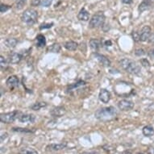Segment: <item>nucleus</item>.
<instances>
[{
  "label": "nucleus",
  "instance_id": "24",
  "mask_svg": "<svg viewBox=\"0 0 154 154\" xmlns=\"http://www.w3.org/2000/svg\"><path fill=\"white\" fill-rule=\"evenodd\" d=\"M46 106H47V103H36L33 104L32 106H31V108L34 111H39L41 108L45 107Z\"/></svg>",
  "mask_w": 154,
  "mask_h": 154
},
{
  "label": "nucleus",
  "instance_id": "39",
  "mask_svg": "<svg viewBox=\"0 0 154 154\" xmlns=\"http://www.w3.org/2000/svg\"><path fill=\"white\" fill-rule=\"evenodd\" d=\"M112 43H111V41H105V45L106 46H111Z\"/></svg>",
  "mask_w": 154,
  "mask_h": 154
},
{
  "label": "nucleus",
  "instance_id": "7",
  "mask_svg": "<svg viewBox=\"0 0 154 154\" xmlns=\"http://www.w3.org/2000/svg\"><path fill=\"white\" fill-rule=\"evenodd\" d=\"M151 28L149 26H144L141 30H140V41H142V42L148 41L149 36L151 35Z\"/></svg>",
  "mask_w": 154,
  "mask_h": 154
},
{
  "label": "nucleus",
  "instance_id": "33",
  "mask_svg": "<svg viewBox=\"0 0 154 154\" xmlns=\"http://www.w3.org/2000/svg\"><path fill=\"white\" fill-rule=\"evenodd\" d=\"M53 25V23H43L40 26V29L41 30H43V29H46V28H52Z\"/></svg>",
  "mask_w": 154,
  "mask_h": 154
},
{
  "label": "nucleus",
  "instance_id": "1",
  "mask_svg": "<svg viewBox=\"0 0 154 154\" xmlns=\"http://www.w3.org/2000/svg\"><path fill=\"white\" fill-rule=\"evenodd\" d=\"M117 111L114 106H107L99 109L96 111L94 116L97 119L101 121H108L113 119L116 116Z\"/></svg>",
  "mask_w": 154,
  "mask_h": 154
},
{
  "label": "nucleus",
  "instance_id": "22",
  "mask_svg": "<svg viewBox=\"0 0 154 154\" xmlns=\"http://www.w3.org/2000/svg\"><path fill=\"white\" fill-rule=\"evenodd\" d=\"M143 134L147 137H151L154 135V128L151 126H145L143 128Z\"/></svg>",
  "mask_w": 154,
  "mask_h": 154
},
{
  "label": "nucleus",
  "instance_id": "18",
  "mask_svg": "<svg viewBox=\"0 0 154 154\" xmlns=\"http://www.w3.org/2000/svg\"><path fill=\"white\" fill-rule=\"evenodd\" d=\"M46 45V39L45 35L40 34L36 36V46L39 48H42Z\"/></svg>",
  "mask_w": 154,
  "mask_h": 154
},
{
  "label": "nucleus",
  "instance_id": "27",
  "mask_svg": "<svg viewBox=\"0 0 154 154\" xmlns=\"http://www.w3.org/2000/svg\"><path fill=\"white\" fill-rule=\"evenodd\" d=\"M0 66H1V69H2L3 70L6 69L8 68V61L3 57V56H1V57H0Z\"/></svg>",
  "mask_w": 154,
  "mask_h": 154
},
{
  "label": "nucleus",
  "instance_id": "19",
  "mask_svg": "<svg viewBox=\"0 0 154 154\" xmlns=\"http://www.w3.org/2000/svg\"><path fill=\"white\" fill-rule=\"evenodd\" d=\"M79 47V44L75 42V41H67L66 44H65V48L69 51H75Z\"/></svg>",
  "mask_w": 154,
  "mask_h": 154
},
{
  "label": "nucleus",
  "instance_id": "35",
  "mask_svg": "<svg viewBox=\"0 0 154 154\" xmlns=\"http://www.w3.org/2000/svg\"><path fill=\"white\" fill-rule=\"evenodd\" d=\"M148 42L152 44V45H154V32L151 33V35H150L149 40H148Z\"/></svg>",
  "mask_w": 154,
  "mask_h": 154
},
{
  "label": "nucleus",
  "instance_id": "5",
  "mask_svg": "<svg viewBox=\"0 0 154 154\" xmlns=\"http://www.w3.org/2000/svg\"><path fill=\"white\" fill-rule=\"evenodd\" d=\"M21 115L20 111H14L8 113H3L0 115V120L3 124H11L15 121V119H19Z\"/></svg>",
  "mask_w": 154,
  "mask_h": 154
},
{
  "label": "nucleus",
  "instance_id": "15",
  "mask_svg": "<svg viewBox=\"0 0 154 154\" xmlns=\"http://www.w3.org/2000/svg\"><path fill=\"white\" fill-rule=\"evenodd\" d=\"M101 41L98 39H91L90 41V47L94 52H97L101 47Z\"/></svg>",
  "mask_w": 154,
  "mask_h": 154
},
{
  "label": "nucleus",
  "instance_id": "23",
  "mask_svg": "<svg viewBox=\"0 0 154 154\" xmlns=\"http://www.w3.org/2000/svg\"><path fill=\"white\" fill-rule=\"evenodd\" d=\"M61 45L59 44H53L50 47H48V51L49 52H52V53H57L61 51Z\"/></svg>",
  "mask_w": 154,
  "mask_h": 154
},
{
  "label": "nucleus",
  "instance_id": "25",
  "mask_svg": "<svg viewBox=\"0 0 154 154\" xmlns=\"http://www.w3.org/2000/svg\"><path fill=\"white\" fill-rule=\"evenodd\" d=\"M13 131H17V132H21V133H32V132H34V130L22 128H14Z\"/></svg>",
  "mask_w": 154,
  "mask_h": 154
},
{
  "label": "nucleus",
  "instance_id": "17",
  "mask_svg": "<svg viewBox=\"0 0 154 154\" xmlns=\"http://www.w3.org/2000/svg\"><path fill=\"white\" fill-rule=\"evenodd\" d=\"M19 154H39L38 152L31 147H23L20 149Z\"/></svg>",
  "mask_w": 154,
  "mask_h": 154
},
{
  "label": "nucleus",
  "instance_id": "9",
  "mask_svg": "<svg viewBox=\"0 0 154 154\" xmlns=\"http://www.w3.org/2000/svg\"><path fill=\"white\" fill-rule=\"evenodd\" d=\"M111 94L110 91H108L106 89H102L99 94V100L103 103H108V102L111 100Z\"/></svg>",
  "mask_w": 154,
  "mask_h": 154
},
{
  "label": "nucleus",
  "instance_id": "37",
  "mask_svg": "<svg viewBox=\"0 0 154 154\" xmlns=\"http://www.w3.org/2000/svg\"><path fill=\"white\" fill-rule=\"evenodd\" d=\"M122 3L124 4H131L132 3V0H122Z\"/></svg>",
  "mask_w": 154,
  "mask_h": 154
},
{
  "label": "nucleus",
  "instance_id": "12",
  "mask_svg": "<svg viewBox=\"0 0 154 154\" xmlns=\"http://www.w3.org/2000/svg\"><path fill=\"white\" fill-rule=\"evenodd\" d=\"M94 57L98 59V61H99L103 66H106V67H108V66H111V61H110L107 57H106L105 56L102 55V54H99V53H94Z\"/></svg>",
  "mask_w": 154,
  "mask_h": 154
},
{
  "label": "nucleus",
  "instance_id": "8",
  "mask_svg": "<svg viewBox=\"0 0 154 154\" xmlns=\"http://www.w3.org/2000/svg\"><path fill=\"white\" fill-rule=\"evenodd\" d=\"M19 121L23 124H32L35 120V116L32 114H23L19 117Z\"/></svg>",
  "mask_w": 154,
  "mask_h": 154
},
{
  "label": "nucleus",
  "instance_id": "10",
  "mask_svg": "<svg viewBox=\"0 0 154 154\" xmlns=\"http://www.w3.org/2000/svg\"><path fill=\"white\" fill-rule=\"evenodd\" d=\"M19 79H18V77L15 75L10 76V77H8V79H7V81H6V84H7V86L8 87H10L11 89L15 88V87H17L19 86Z\"/></svg>",
  "mask_w": 154,
  "mask_h": 154
},
{
  "label": "nucleus",
  "instance_id": "38",
  "mask_svg": "<svg viewBox=\"0 0 154 154\" xmlns=\"http://www.w3.org/2000/svg\"><path fill=\"white\" fill-rule=\"evenodd\" d=\"M149 56L151 57L152 59H154V49L153 50H151L149 53Z\"/></svg>",
  "mask_w": 154,
  "mask_h": 154
},
{
  "label": "nucleus",
  "instance_id": "30",
  "mask_svg": "<svg viewBox=\"0 0 154 154\" xmlns=\"http://www.w3.org/2000/svg\"><path fill=\"white\" fill-rule=\"evenodd\" d=\"M135 54L137 57H141V56H144L145 54V51L143 48H137L135 51Z\"/></svg>",
  "mask_w": 154,
  "mask_h": 154
},
{
  "label": "nucleus",
  "instance_id": "29",
  "mask_svg": "<svg viewBox=\"0 0 154 154\" xmlns=\"http://www.w3.org/2000/svg\"><path fill=\"white\" fill-rule=\"evenodd\" d=\"M131 36H132V39L135 42H138V41H140V32H132L131 33Z\"/></svg>",
  "mask_w": 154,
  "mask_h": 154
},
{
  "label": "nucleus",
  "instance_id": "36",
  "mask_svg": "<svg viewBox=\"0 0 154 154\" xmlns=\"http://www.w3.org/2000/svg\"><path fill=\"white\" fill-rule=\"evenodd\" d=\"M41 0H32V4L33 6H38V5H41Z\"/></svg>",
  "mask_w": 154,
  "mask_h": 154
},
{
  "label": "nucleus",
  "instance_id": "34",
  "mask_svg": "<svg viewBox=\"0 0 154 154\" xmlns=\"http://www.w3.org/2000/svg\"><path fill=\"white\" fill-rule=\"evenodd\" d=\"M140 63L144 66V67H149L150 66V63H149V61L145 58H143L140 60Z\"/></svg>",
  "mask_w": 154,
  "mask_h": 154
},
{
  "label": "nucleus",
  "instance_id": "13",
  "mask_svg": "<svg viewBox=\"0 0 154 154\" xmlns=\"http://www.w3.org/2000/svg\"><path fill=\"white\" fill-rule=\"evenodd\" d=\"M23 58V56L21 55L20 53H13L11 54L10 57H9V62L11 64H18L20 62V61Z\"/></svg>",
  "mask_w": 154,
  "mask_h": 154
},
{
  "label": "nucleus",
  "instance_id": "31",
  "mask_svg": "<svg viewBox=\"0 0 154 154\" xmlns=\"http://www.w3.org/2000/svg\"><path fill=\"white\" fill-rule=\"evenodd\" d=\"M10 8H11L10 6L5 5V4H1V7H0V11H1V13H4L6 12V11H8Z\"/></svg>",
  "mask_w": 154,
  "mask_h": 154
},
{
  "label": "nucleus",
  "instance_id": "41",
  "mask_svg": "<svg viewBox=\"0 0 154 154\" xmlns=\"http://www.w3.org/2000/svg\"><path fill=\"white\" fill-rule=\"evenodd\" d=\"M123 154H131V152L130 151H125Z\"/></svg>",
  "mask_w": 154,
  "mask_h": 154
},
{
  "label": "nucleus",
  "instance_id": "42",
  "mask_svg": "<svg viewBox=\"0 0 154 154\" xmlns=\"http://www.w3.org/2000/svg\"><path fill=\"white\" fill-rule=\"evenodd\" d=\"M139 154H144V153H139Z\"/></svg>",
  "mask_w": 154,
  "mask_h": 154
},
{
  "label": "nucleus",
  "instance_id": "26",
  "mask_svg": "<svg viewBox=\"0 0 154 154\" xmlns=\"http://www.w3.org/2000/svg\"><path fill=\"white\" fill-rule=\"evenodd\" d=\"M27 3V0H16L15 2V8L18 10H20L24 7V5Z\"/></svg>",
  "mask_w": 154,
  "mask_h": 154
},
{
  "label": "nucleus",
  "instance_id": "20",
  "mask_svg": "<svg viewBox=\"0 0 154 154\" xmlns=\"http://www.w3.org/2000/svg\"><path fill=\"white\" fill-rule=\"evenodd\" d=\"M67 146V143H61V144H52L50 145H48L47 148L49 149L54 150V151H59L61 149H65Z\"/></svg>",
  "mask_w": 154,
  "mask_h": 154
},
{
  "label": "nucleus",
  "instance_id": "28",
  "mask_svg": "<svg viewBox=\"0 0 154 154\" xmlns=\"http://www.w3.org/2000/svg\"><path fill=\"white\" fill-rule=\"evenodd\" d=\"M52 3H53V0H41V5L44 8H48L50 7Z\"/></svg>",
  "mask_w": 154,
  "mask_h": 154
},
{
  "label": "nucleus",
  "instance_id": "11",
  "mask_svg": "<svg viewBox=\"0 0 154 154\" xmlns=\"http://www.w3.org/2000/svg\"><path fill=\"white\" fill-rule=\"evenodd\" d=\"M66 110L64 106H57L51 111L50 114L53 117H61L66 115Z\"/></svg>",
  "mask_w": 154,
  "mask_h": 154
},
{
  "label": "nucleus",
  "instance_id": "6",
  "mask_svg": "<svg viewBox=\"0 0 154 154\" xmlns=\"http://www.w3.org/2000/svg\"><path fill=\"white\" fill-rule=\"evenodd\" d=\"M119 108L123 111H130L134 107L133 102L128 99H122L118 103Z\"/></svg>",
  "mask_w": 154,
  "mask_h": 154
},
{
  "label": "nucleus",
  "instance_id": "32",
  "mask_svg": "<svg viewBox=\"0 0 154 154\" xmlns=\"http://www.w3.org/2000/svg\"><path fill=\"white\" fill-rule=\"evenodd\" d=\"M86 84V82L83 81H80L79 82H77V83H75L74 85H72V86H70L69 88H77V87H79V86H84Z\"/></svg>",
  "mask_w": 154,
  "mask_h": 154
},
{
  "label": "nucleus",
  "instance_id": "2",
  "mask_svg": "<svg viewBox=\"0 0 154 154\" xmlns=\"http://www.w3.org/2000/svg\"><path fill=\"white\" fill-rule=\"evenodd\" d=\"M119 65L124 71H126L127 73H131V74L137 75V74H139L141 70L140 66L138 65V63L131 59H122L119 61Z\"/></svg>",
  "mask_w": 154,
  "mask_h": 154
},
{
  "label": "nucleus",
  "instance_id": "4",
  "mask_svg": "<svg viewBox=\"0 0 154 154\" xmlns=\"http://www.w3.org/2000/svg\"><path fill=\"white\" fill-rule=\"evenodd\" d=\"M105 19L106 17H105L103 12L99 11V12L95 13L90 20V23H89L90 28H98L103 27L105 23Z\"/></svg>",
  "mask_w": 154,
  "mask_h": 154
},
{
  "label": "nucleus",
  "instance_id": "14",
  "mask_svg": "<svg viewBox=\"0 0 154 154\" xmlns=\"http://www.w3.org/2000/svg\"><path fill=\"white\" fill-rule=\"evenodd\" d=\"M78 19H79V20L85 21V22L88 21L90 20V13L85 8H82L79 11V15H78Z\"/></svg>",
  "mask_w": 154,
  "mask_h": 154
},
{
  "label": "nucleus",
  "instance_id": "40",
  "mask_svg": "<svg viewBox=\"0 0 154 154\" xmlns=\"http://www.w3.org/2000/svg\"><path fill=\"white\" fill-rule=\"evenodd\" d=\"M83 154H98L95 152H84Z\"/></svg>",
  "mask_w": 154,
  "mask_h": 154
},
{
  "label": "nucleus",
  "instance_id": "3",
  "mask_svg": "<svg viewBox=\"0 0 154 154\" xmlns=\"http://www.w3.org/2000/svg\"><path fill=\"white\" fill-rule=\"evenodd\" d=\"M38 19V12L33 8H28L24 11L21 15V20L23 23L28 25H33L36 23Z\"/></svg>",
  "mask_w": 154,
  "mask_h": 154
},
{
  "label": "nucleus",
  "instance_id": "16",
  "mask_svg": "<svg viewBox=\"0 0 154 154\" xmlns=\"http://www.w3.org/2000/svg\"><path fill=\"white\" fill-rule=\"evenodd\" d=\"M151 6L152 0H143V2L139 6V11L140 12H143L144 11L148 10Z\"/></svg>",
  "mask_w": 154,
  "mask_h": 154
},
{
  "label": "nucleus",
  "instance_id": "21",
  "mask_svg": "<svg viewBox=\"0 0 154 154\" xmlns=\"http://www.w3.org/2000/svg\"><path fill=\"white\" fill-rule=\"evenodd\" d=\"M18 41L15 38H8L5 41H4V44L5 45L9 48H14L15 46L17 45Z\"/></svg>",
  "mask_w": 154,
  "mask_h": 154
}]
</instances>
